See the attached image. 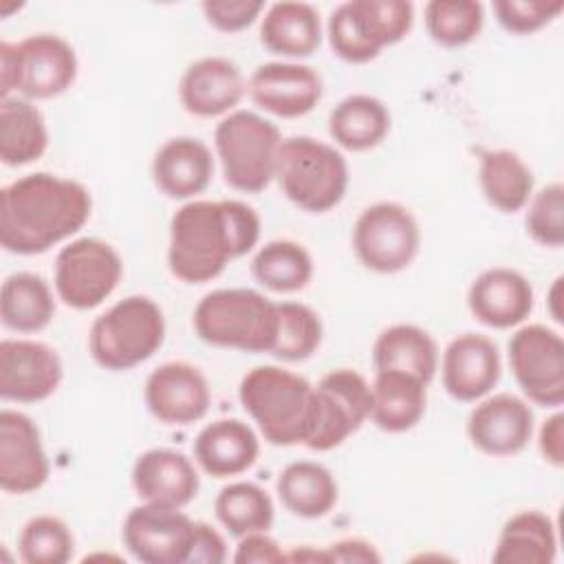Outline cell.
I'll use <instances>...</instances> for the list:
<instances>
[{
    "label": "cell",
    "instance_id": "ee69618b",
    "mask_svg": "<svg viewBox=\"0 0 564 564\" xmlns=\"http://www.w3.org/2000/svg\"><path fill=\"white\" fill-rule=\"evenodd\" d=\"M238 546L234 553V562L238 564H278L286 562V553L280 544L267 535V531H256L238 538Z\"/></svg>",
    "mask_w": 564,
    "mask_h": 564
},
{
    "label": "cell",
    "instance_id": "cb8c5ba5",
    "mask_svg": "<svg viewBox=\"0 0 564 564\" xmlns=\"http://www.w3.org/2000/svg\"><path fill=\"white\" fill-rule=\"evenodd\" d=\"M212 176V150L196 137L167 139L152 159V178L156 187L174 200H187L205 192Z\"/></svg>",
    "mask_w": 564,
    "mask_h": 564
},
{
    "label": "cell",
    "instance_id": "e0dca14e",
    "mask_svg": "<svg viewBox=\"0 0 564 564\" xmlns=\"http://www.w3.org/2000/svg\"><path fill=\"white\" fill-rule=\"evenodd\" d=\"M247 90L256 106L282 119L308 115L324 95L317 70L295 62L260 64L251 73Z\"/></svg>",
    "mask_w": 564,
    "mask_h": 564
},
{
    "label": "cell",
    "instance_id": "1f68e13d",
    "mask_svg": "<svg viewBox=\"0 0 564 564\" xmlns=\"http://www.w3.org/2000/svg\"><path fill=\"white\" fill-rule=\"evenodd\" d=\"M478 183L487 203L502 214L520 212L533 196V172L522 156L511 150L482 152Z\"/></svg>",
    "mask_w": 564,
    "mask_h": 564
},
{
    "label": "cell",
    "instance_id": "2e32d148",
    "mask_svg": "<svg viewBox=\"0 0 564 564\" xmlns=\"http://www.w3.org/2000/svg\"><path fill=\"white\" fill-rule=\"evenodd\" d=\"M51 465L31 416L4 408L0 412V487L9 494H31L48 478Z\"/></svg>",
    "mask_w": 564,
    "mask_h": 564
},
{
    "label": "cell",
    "instance_id": "c3c4849f",
    "mask_svg": "<svg viewBox=\"0 0 564 564\" xmlns=\"http://www.w3.org/2000/svg\"><path fill=\"white\" fill-rule=\"evenodd\" d=\"M18 90V44L0 42V99Z\"/></svg>",
    "mask_w": 564,
    "mask_h": 564
},
{
    "label": "cell",
    "instance_id": "7dc6e473",
    "mask_svg": "<svg viewBox=\"0 0 564 564\" xmlns=\"http://www.w3.org/2000/svg\"><path fill=\"white\" fill-rule=\"evenodd\" d=\"M326 553V562L333 564V562H361V564H370V562H381V555L377 553V549L366 542V540H359V538H346V540H339L330 546L324 549Z\"/></svg>",
    "mask_w": 564,
    "mask_h": 564
},
{
    "label": "cell",
    "instance_id": "f1b7e54d",
    "mask_svg": "<svg viewBox=\"0 0 564 564\" xmlns=\"http://www.w3.org/2000/svg\"><path fill=\"white\" fill-rule=\"evenodd\" d=\"M555 553L553 520L538 509H527L505 522L491 560L496 564H551Z\"/></svg>",
    "mask_w": 564,
    "mask_h": 564
},
{
    "label": "cell",
    "instance_id": "5b68a950",
    "mask_svg": "<svg viewBox=\"0 0 564 564\" xmlns=\"http://www.w3.org/2000/svg\"><path fill=\"white\" fill-rule=\"evenodd\" d=\"M273 178L300 209L324 214L346 194L348 163L335 145L313 137H289L278 148Z\"/></svg>",
    "mask_w": 564,
    "mask_h": 564
},
{
    "label": "cell",
    "instance_id": "83f0119b",
    "mask_svg": "<svg viewBox=\"0 0 564 564\" xmlns=\"http://www.w3.org/2000/svg\"><path fill=\"white\" fill-rule=\"evenodd\" d=\"M328 132L339 148L364 152L388 137L390 112L386 104L372 95H348L330 110Z\"/></svg>",
    "mask_w": 564,
    "mask_h": 564
},
{
    "label": "cell",
    "instance_id": "836d02e7",
    "mask_svg": "<svg viewBox=\"0 0 564 564\" xmlns=\"http://www.w3.org/2000/svg\"><path fill=\"white\" fill-rule=\"evenodd\" d=\"M251 273L269 291L295 293L311 282L313 258L300 242L271 240L256 251Z\"/></svg>",
    "mask_w": 564,
    "mask_h": 564
},
{
    "label": "cell",
    "instance_id": "bcb514c9",
    "mask_svg": "<svg viewBox=\"0 0 564 564\" xmlns=\"http://www.w3.org/2000/svg\"><path fill=\"white\" fill-rule=\"evenodd\" d=\"M538 447L542 458L553 465L562 467L564 465V414L555 412L551 414L538 434Z\"/></svg>",
    "mask_w": 564,
    "mask_h": 564
},
{
    "label": "cell",
    "instance_id": "b9f144b4",
    "mask_svg": "<svg viewBox=\"0 0 564 564\" xmlns=\"http://www.w3.org/2000/svg\"><path fill=\"white\" fill-rule=\"evenodd\" d=\"M564 9L562 0H496L494 13L500 26L516 35H531L553 22Z\"/></svg>",
    "mask_w": 564,
    "mask_h": 564
},
{
    "label": "cell",
    "instance_id": "ab89813d",
    "mask_svg": "<svg viewBox=\"0 0 564 564\" xmlns=\"http://www.w3.org/2000/svg\"><path fill=\"white\" fill-rule=\"evenodd\" d=\"M527 234L542 247L557 249L564 245V185L549 183L527 203Z\"/></svg>",
    "mask_w": 564,
    "mask_h": 564
},
{
    "label": "cell",
    "instance_id": "603a6c76",
    "mask_svg": "<svg viewBox=\"0 0 564 564\" xmlns=\"http://www.w3.org/2000/svg\"><path fill=\"white\" fill-rule=\"evenodd\" d=\"M258 454V434L240 419H216L194 438V460L212 478L245 474L253 467Z\"/></svg>",
    "mask_w": 564,
    "mask_h": 564
},
{
    "label": "cell",
    "instance_id": "f6af8a7d",
    "mask_svg": "<svg viewBox=\"0 0 564 564\" xmlns=\"http://www.w3.org/2000/svg\"><path fill=\"white\" fill-rule=\"evenodd\" d=\"M227 557V544L223 535L207 522H196L192 553L187 564H220Z\"/></svg>",
    "mask_w": 564,
    "mask_h": 564
},
{
    "label": "cell",
    "instance_id": "30bf717a",
    "mask_svg": "<svg viewBox=\"0 0 564 564\" xmlns=\"http://www.w3.org/2000/svg\"><path fill=\"white\" fill-rule=\"evenodd\" d=\"M511 372L522 394L544 408L564 401V339L544 324L518 328L507 346Z\"/></svg>",
    "mask_w": 564,
    "mask_h": 564
},
{
    "label": "cell",
    "instance_id": "4dcf8cb0",
    "mask_svg": "<svg viewBox=\"0 0 564 564\" xmlns=\"http://www.w3.org/2000/svg\"><path fill=\"white\" fill-rule=\"evenodd\" d=\"M48 148V130L42 112L24 97L0 101V159L9 167L37 161Z\"/></svg>",
    "mask_w": 564,
    "mask_h": 564
},
{
    "label": "cell",
    "instance_id": "44dd1931",
    "mask_svg": "<svg viewBox=\"0 0 564 564\" xmlns=\"http://www.w3.org/2000/svg\"><path fill=\"white\" fill-rule=\"evenodd\" d=\"M132 487L143 502L183 509L196 498L200 478L183 452L154 447L134 460Z\"/></svg>",
    "mask_w": 564,
    "mask_h": 564
},
{
    "label": "cell",
    "instance_id": "8d00e7d4",
    "mask_svg": "<svg viewBox=\"0 0 564 564\" xmlns=\"http://www.w3.org/2000/svg\"><path fill=\"white\" fill-rule=\"evenodd\" d=\"M278 337L271 355L282 361H304L322 344L319 315L302 302H278Z\"/></svg>",
    "mask_w": 564,
    "mask_h": 564
},
{
    "label": "cell",
    "instance_id": "7c38bea8",
    "mask_svg": "<svg viewBox=\"0 0 564 564\" xmlns=\"http://www.w3.org/2000/svg\"><path fill=\"white\" fill-rule=\"evenodd\" d=\"M196 522L181 509L143 502L134 507L121 529L126 549L143 564H187Z\"/></svg>",
    "mask_w": 564,
    "mask_h": 564
},
{
    "label": "cell",
    "instance_id": "4316f807",
    "mask_svg": "<svg viewBox=\"0 0 564 564\" xmlns=\"http://www.w3.org/2000/svg\"><path fill=\"white\" fill-rule=\"evenodd\" d=\"M372 366L375 372L399 370L430 383L438 370V346L421 326L394 324L375 339Z\"/></svg>",
    "mask_w": 564,
    "mask_h": 564
},
{
    "label": "cell",
    "instance_id": "74e56055",
    "mask_svg": "<svg viewBox=\"0 0 564 564\" xmlns=\"http://www.w3.org/2000/svg\"><path fill=\"white\" fill-rule=\"evenodd\" d=\"M73 551L75 538L68 524L48 513L31 518L18 535V553L26 564H66Z\"/></svg>",
    "mask_w": 564,
    "mask_h": 564
},
{
    "label": "cell",
    "instance_id": "ffe728a7",
    "mask_svg": "<svg viewBox=\"0 0 564 564\" xmlns=\"http://www.w3.org/2000/svg\"><path fill=\"white\" fill-rule=\"evenodd\" d=\"M467 306L480 324L489 328H511L531 315L533 286L516 269L491 267L469 284Z\"/></svg>",
    "mask_w": 564,
    "mask_h": 564
},
{
    "label": "cell",
    "instance_id": "e575fe53",
    "mask_svg": "<svg viewBox=\"0 0 564 564\" xmlns=\"http://www.w3.org/2000/svg\"><path fill=\"white\" fill-rule=\"evenodd\" d=\"M214 513L234 538H242L247 533L269 531L275 509L271 496L260 485L238 480L218 491Z\"/></svg>",
    "mask_w": 564,
    "mask_h": 564
},
{
    "label": "cell",
    "instance_id": "9c48e42d",
    "mask_svg": "<svg viewBox=\"0 0 564 564\" xmlns=\"http://www.w3.org/2000/svg\"><path fill=\"white\" fill-rule=\"evenodd\" d=\"M421 247V229L412 212L381 200L366 207L352 227V249L375 273H399L412 264Z\"/></svg>",
    "mask_w": 564,
    "mask_h": 564
},
{
    "label": "cell",
    "instance_id": "3957f363",
    "mask_svg": "<svg viewBox=\"0 0 564 564\" xmlns=\"http://www.w3.org/2000/svg\"><path fill=\"white\" fill-rule=\"evenodd\" d=\"M245 412L271 445H306L317 423L315 386L280 366L251 368L238 388Z\"/></svg>",
    "mask_w": 564,
    "mask_h": 564
},
{
    "label": "cell",
    "instance_id": "8992f818",
    "mask_svg": "<svg viewBox=\"0 0 564 564\" xmlns=\"http://www.w3.org/2000/svg\"><path fill=\"white\" fill-rule=\"evenodd\" d=\"M165 339L161 306L145 295H128L101 313L88 333V350L104 370H130L150 359Z\"/></svg>",
    "mask_w": 564,
    "mask_h": 564
},
{
    "label": "cell",
    "instance_id": "d590c367",
    "mask_svg": "<svg viewBox=\"0 0 564 564\" xmlns=\"http://www.w3.org/2000/svg\"><path fill=\"white\" fill-rule=\"evenodd\" d=\"M423 15L427 35L445 48L469 44L485 24V9L474 0H432L425 4Z\"/></svg>",
    "mask_w": 564,
    "mask_h": 564
},
{
    "label": "cell",
    "instance_id": "7a4b0ae2",
    "mask_svg": "<svg viewBox=\"0 0 564 564\" xmlns=\"http://www.w3.org/2000/svg\"><path fill=\"white\" fill-rule=\"evenodd\" d=\"M90 192L48 172L15 178L0 192V245L9 253L35 256L77 234L90 218Z\"/></svg>",
    "mask_w": 564,
    "mask_h": 564
},
{
    "label": "cell",
    "instance_id": "484cf974",
    "mask_svg": "<svg viewBox=\"0 0 564 564\" xmlns=\"http://www.w3.org/2000/svg\"><path fill=\"white\" fill-rule=\"evenodd\" d=\"M421 379L399 372V370H379L375 372L372 405L370 419L372 423L390 434H401L412 430L425 414L427 392Z\"/></svg>",
    "mask_w": 564,
    "mask_h": 564
},
{
    "label": "cell",
    "instance_id": "52a82bcc",
    "mask_svg": "<svg viewBox=\"0 0 564 564\" xmlns=\"http://www.w3.org/2000/svg\"><path fill=\"white\" fill-rule=\"evenodd\" d=\"M280 130L251 110L229 112L214 130V148L227 185L245 194L262 192L275 176Z\"/></svg>",
    "mask_w": 564,
    "mask_h": 564
},
{
    "label": "cell",
    "instance_id": "ba28073f",
    "mask_svg": "<svg viewBox=\"0 0 564 564\" xmlns=\"http://www.w3.org/2000/svg\"><path fill=\"white\" fill-rule=\"evenodd\" d=\"M121 275L123 262L112 245L99 238H77L59 249L53 284L66 306L90 311L112 295Z\"/></svg>",
    "mask_w": 564,
    "mask_h": 564
},
{
    "label": "cell",
    "instance_id": "ac0fdd59",
    "mask_svg": "<svg viewBox=\"0 0 564 564\" xmlns=\"http://www.w3.org/2000/svg\"><path fill=\"white\" fill-rule=\"evenodd\" d=\"M467 436L482 454L513 456L533 436V410L524 399L509 392L487 397L469 412Z\"/></svg>",
    "mask_w": 564,
    "mask_h": 564
},
{
    "label": "cell",
    "instance_id": "f907efd6",
    "mask_svg": "<svg viewBox=\"0 0 564 564\" xmlns=\"http://www.w3.org/2000/svg\"><path fill=\"white\" fill-rule=\"evenodd\" d=\"M560 297H562V275L560 278H555L553 280V286H551V291H549V311H551V317L555 319V322H562L564 317H562V311L557 308V304H560Z\"/></svg>",
    "mask_w": 564,
    "mask_h": 564
},
{
    "label": "cell",
    "instance_id": "d4e9b609",
    "mask_svg": "<svg viewBox=\"0 0 564 564\" xmlns=\"http://www.w3.org/2000/svg\"><path fill=\"white\" fill-rule=\"evenodd\" d=\"M260 42L282 57H308L322 44L319 11L308 2H273L260 22Z\"/></svg>",
    "mask_w": 564,
    "mask_h": 564
},
{
    "label": "cell",
    "instance_id": "4fadbf2b",
    "mask_svg": "<svg viewBox=\"0 0 564 564\" xmlns=\"http://www.w3.org/2000/svg\"><path fill=\"white\" fill-rule=\"evenodd\" d=\"M62 377V359L51 346L35 339L0 341V397L4 401H44L59 388Z\"/></svg>",
    "mask_w": 564,
    "mask_h": 564
},
{
    "label": "cell",
    "instance_id": "60d3db41",
    "mask_svg": "<svg viewBox=\"0 0 564 564\" xmlns=\"http://www.w3.org/2000/svg\"><path fill=\"white\" fill-rule=\"evenodd\" d=\"M355 7L381 51L401 42L414 24V4L408 0H355Z\"/></svg>",
    "mask_w": 564,
    "mask_h": 564
},
{
    "label": "cell",
    "instance_id": "277c9868",
    "mask_svg": "<svg viewBox=\"0 0 564 564\" xmlns=\"http://www.w3.org/2000/svg\"><path fill=\"white\" fill-rule=\"evenodd\" d=\"M278 302L253 289H216L194 308L196 335L216 348L271 352L278 337Z\"/></svg>",
    "mask_w": 564,
    "mask_h": 564
},
{
    "label": "cell",
    "instance_id": "d6986e66",
    "mask_svg": "<svg viewBox=\"0 0 564 564\" xmlns=\"http://www.w3.org/2000/svg\"><path fill=\"white\" fill-rule=\"evenodd\" d=\"M77 77L75 48L55 33H35L18 42V93L24 99H51Z\"/></svg>",
    "mask_w": 564,
    "mask_h": 564
},
{
    "label": "cell",
    "instance_id": "9a60e30c",
    "mask_svg": "<svg viewBox=\"0 0 564 564\" xmlns=\"http://www.w3.org/2000/svg\"><path fill=\"white\" fill-rule=\"evenodd\" d=\"M502 361L494 339L480 333L454 337L441 357V379L445 392L463 403L487 397L500 381Z\"/></svg>",
    "mask_w": 564,
    "mask_h": 564
},
{
    "label": "cell",
    "instance_id": "6da1fadb",
    "mask_svg": "<svg viewBox=\"0 0 564 564\" xmlns=\"http://www.w3.org/2000/svg\"><path fill=\"white\" fill-rule=\"evenodd\" d=\"M260 240L258 212L236 198L189 200L170 220L167 267L185 284L218 278L227 262L249 253Z\"/></svg>",
    "mask_w": 564,
    "mask_h": 564
},
{
    "label": "cell",
    "instance_id": "7bdbcfd3",
    "mask_svg": "<svg viewBox=\"0 0 564 564\" xmlns=\"http://www.w3.org/2000/svg\"><path fill=\"white\" fill-rule=\"evenodd\" d=\"M205 20L223 31L236 33L251 26L264 11L262 0H207L200 4Z\"/></svg>",
    "mask_w": 564,
    "mask_h": 564
},
{
    "label": "cell",
    "instance_id": "7402d4cb",
    "mask_svg": "<svg viewBox=\"0 0 564 564\" xmlns=\"http://www.w3.org/2000/svg\"><path fill=\"white\" fill-rule=\"evenodd\" d=\"M242 95L245 79L240 68L218 55L192 62L178 82L181 106L194 117L225 115L238 106Z\"/></svg>",
    "mask_w": 564,
    "mask_h": 564
},
{
    "label": "cell",
    "instance_id": "5bb4252c",
    "mask_svg": "<svg viewBox=\"0 0 564 564\" xmlns=\"http://www.w3.org/2000/svg\"><path fill=\"white\" fill-rule=\"evenodd\" d=\"M143 399L156 421L165 425H189L207 414L212 390L196 366L167 361L148 375Z\"/></svg>",
    "mask_w": 564,
    "mask_h": 564
},
{
    "label": "cell",
    "instance_id": "681fc988",
    "mask_svg": "<svg viewBox=\"0 0 564 564\" xmlns=\"http://www.w3.org/2000/svg\"><path fill=\"white\" fill-rule=\"evenodd\" d=\"M286 562H326V553L324 551H315L311 546H302V549H293L291 553H286Z\"/></svg>",
    "mask_w": 564,
    "mask_h": 564
},
{
    "label": "cell",
    "instance_id": "d6a6232c",
    "mask_svg": "<svg viewBox=\"0 0 564 564\" xmlns=\"http://www.w3.org/2000/svg\"><path fill=\"white\" fill-rule=\"evenodd\" d=\"M55 300L46 280L37 273H11L0 289V319L9 330L37 333L51 324Z\"/></svg>",
    "mask_w": 564,
    "mask_h": 564
},
{
    "label": "cell",
    "instance_id": "8fae6325",
    "mask_svg": "<svg viewBox=\"0 0 564 564\" xmlns=\"http://www.w3.org/2000/svg\"><path fill=\"white\" fill-rule=\"evenodd\" d=\"M317 392V423L306 447L313 452H328L339 447L355 434L366 419H370L372 390L364 375L350 368L326 372L315 386Z\"/></svg>",
    "mask_w": 564,
    "mask_h": 564
},
{
    "label": "cell",
    "instance_id": "f546056e",
    "mask_svg": "<svg viewBox=\"0 0 564 564\" xmlns=\"http://www.w3.org/2000/svg\"><path fill=\"white\" fill-rule=\"evenodd\" d=\"M278 498L286 511L297 518H322L337 502V480L319 463L313 460H295L289 463L275 482Z\"/></svg>",
    "mask_w": 564,
    "mask_h": 564
},
{
    "label": "cell",
    "instance_id": "f35d334b",
    "mask_svg": "<svg viewBox=\"0 0 564 564\" xmlns=\"http://www.w3.org/2000/svg\"><path fill=\"white\" fill-rule=\"evenodd\" d=\"M326 33L333 53L344 62L366 64L381 53L379 44L370 37L366 24L361 22L355 0L341 2L330 11Z\"/></svg>",
    "mask_w": 564,
    "mask_h": 564
}]
</instances>
